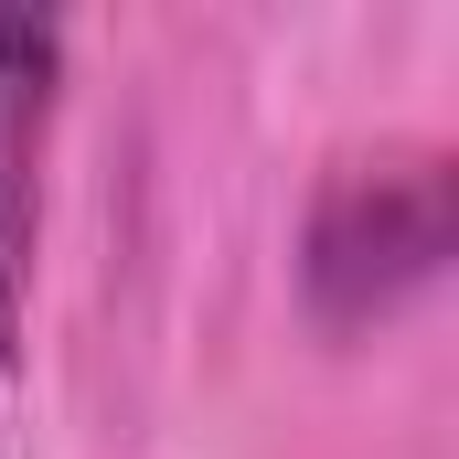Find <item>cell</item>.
Returning a JSON list of instances; mask_svg holds the SVG:
<instances>
[{
	"label": "cell",
	"instance_id": "obj_2",
	"mask_svg": "<svg viewBox=\"0 0 459 459\" xmlns=\"http://www.w3.org/2000/svg\"><path fill=\"white\" fill-rule=\"evenodd\" d=\"M54 86H65V22L54 11H0V374L22 363V310H32Z\"/></svg>",
	"mask_w": 459,
	"mask_h": 459
},
{
	"label": "cell",
	"instance_id": "obj_1",
	"mask_svg": "<svg viewBox=\"0 0 459 459\" xmlns=\"http://www.w3.org/2000/svg\"><path fill=\"white\" fill-rule=\"evenodd\" d=\"M449 246H459L449 150H428V139L352 150V160H332V182H321V204H310V246H299L310 310H321L332 332H363V321L406 310L417 289H438Z\"/></svg>",
	"mask_w": 459,
	"mask_h": 459
}]
</instances>
